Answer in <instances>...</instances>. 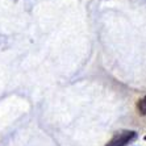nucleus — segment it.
Returning <instances> with one entry per match:
<instances>
[{"instance_id": "obj_1", "label": "nucleus", "mask_w": 146, "mask_h": 146, "mask_svg": "<svg viewBox=\"0 0 146 146\" xmlns=\"http://www.w3.org/2000/svg\"><path fill=\"white\" fill-rule=\"evenodd\" d=\"M136 138H137V133L134 130H125V132L117 133L106 146H126Z\"/></svg>"}, {"instance_id": "obj_2", "label": "nucleus", "mask_w": 146, "mask_h": 146, "mask_svg": "<svg viewBox=\"0 0 146 146\" xmlns=\"http://www.w3.org/2000/svg\"><path fill=\"white\" fill-rule=\"evenodd\" d=\"M137 109L141 115L146 116V96H143L142 99H139L138 103H137Z\"/></svg>"}, {"instance_id": "obj_3", "label": "nucleus", "mask_w": 146, "mask_h": 146, "mask_svg": "<svg viewBox=\"0 0 146 146\" xmlns=\"http://www.w3.org/2000/svg\"><path fill=\"white\" fill-rule=\"evenodd\" d=\"M145 139H146V136H145Z\"/></svg>"}]
</instances>
